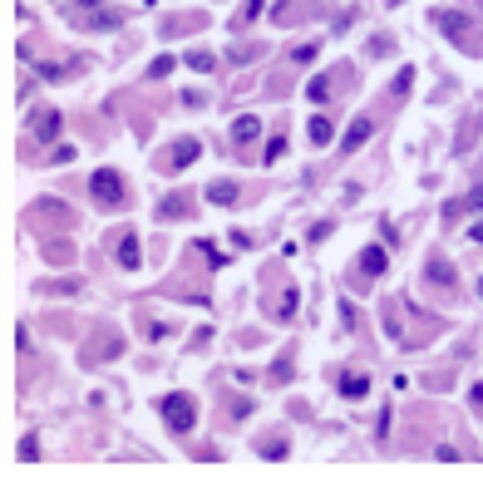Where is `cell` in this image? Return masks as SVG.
<instances>
[{
  "mask_svg": "<svg viewBox=\"0 0 483 483\" xmlns=\"http://www.w3.org/2000/svg\"><path fill=\"white\" fill-rule=\"evenodd\" d=\"M89 193H94L99 207H123L128 202V188H123V173L118 168H99L89 178Z\"/></svg>",
  "mask_w": 483,
  "mask_h": 483,
  "instance_id": "obj_1",
  "label": "cell"
},
{
  "mask_svg": "<svg viewBox=\"0 0 483 483\" xmlns=\"http://www.w3.org/2000/svg\"><path fill=\"white\" fill-rule=\"evenodd\" d=\"M158 409H163L168 429H178V434H188V429L197 424V409H193V399H188V394H163V399H158Z\"/></svg>",
  "mask_w": 483,
  "mask_h": 483,
  "instance_id": "obj_2",
  "label": "cell"
},
{
  "mask_svg": "<svg viewBox=\"0 0 483 483\" xmlns=\"http://www.w3.org/2000/svg\"><path fill=\"white\" fill-rule=\"evenodd\" d=\"M370 133H375V118H370V113H360V118L345 128V138H340V153H360V148L370 143Z\"/></svg>",
  "mask_w": 483,
  "mask_h": 483,
  "instance_id": "obj_3",
  "label": "cell"
},
{
  "mask_svg": "<svg viewBox=\"0 0 483 483\" xmlns=\"http://www.w3.org/2000/svg\"><path fill=\"white\" fill-rule=\"evenodd\" d=\"M138 262H143V242H138V232H123L118 237V267L123 272H138Z\"/></svg>",
  "mask_w": 483,
  "mask_h": 483,
  "instance_id": "obj_4",
  "label": "cell"
},
{
  "mask_svg": "<svg viewBox=\"0 0 483 483\" xmlns=\"http://www.w3.org/2000/svg\"><path fill=\"white\" fill-rule=\"evenodd\" d=\"M197 138H178L173 148H168V158H163V168H188V163H197Z\"/></svg>",
  "mask_w": 483,
  "mask_h": 483,
  "instance_id": "obj_5",
  "label": "cell"
},
{
  "mask_svg": "<svg viewBox=\"0 0 483 483\" xmlns=\"http://www.w3.org/2000/svg\"><path fill=\"white\" fill-rule=\"evenodd\" d=\"M60 123H65V113H55V109H40V113H35V123H30V133H35L40 143H50V138L60 133Z\"/></svg>",
  "mask_w": 483,
  "mask_h": 483,
  "instance_id": "obj_6",
  "label": "cell"
},
{
  "mask_svg": "<svg viewBox=\"0 0 483 483\" xmlns=\"http://www.w3.org/2000/svg\"><path fill=\"white\" fill-rule=\"evenodd\" d=\"M385 267H389V252H385V247H365V252H360V272H365L370 282H375V277H385Z\"/></svg>",
  "mask_w": 483,
  "mask_h": 483,
  "instance_id": "obj_7",
  "label": "cell"
},
{
  "mask_svg": "<svg viewBox=\"0 0 483 483\" xmlns=\"http://www.w3.org/2000/svg\"><path fill=\"white\" fill-rule=\"evenodd\" d=\"M257 133H262V118H257V113H242V118L232 123V138H237L242 148H247V143H257Z\"/></svg>",
  "mask_w": 483,
  "mask_h": 483,
  "instance_id": "obj_8",
  "label": "cell"
},
{
  "mask_svg": "<svg viewBox=\"0 0 483 483\" xmlns=\"http://www.w3.org/2000/svg\"><path fill=\"white\" fill-rule=\"evenodd\" d=\"M207 202H212V207H232V202H237V183H227V178L212 183V188H207Z\"/></svg>",
  "mask_w": 483,
  "mask_h": 483,
  "instance_id": "obj_9",
  "label": "cell"
},
{
  "mask_svg": "<svg viewBox=\"0 0 483 483\" xmlns=\"http://www.w3.org/2000/svg\"><path fill=\"white\" fill-rule=\"evenodd\" d=\"M483 207V188H474V193L464 197V202H449V207H444V217H459V212H479Z\"/></svg>",
  "mask_w": 483,
  "mask_h": 483,
  "instance_id": "obj_10",
  "label": "cell"
},
{
  "mask_svg": "<svg viewBox=\"0 0 483 483\" xmlns=\"http://www.w3.org/2000/svg\"><path fill=\"white\" fill-rule=\"evenodd\" d=\"M439 25H444V35H464V30H469V15H464V10H444Z\"/></svg>",
  "mask_w": 483,
  "mask_h": 483,
  "instance_id": "obj_11",
  "label": "cell"
},
{
  "mask_svg": "<svg viewBox=\"0 0 483 483\" xmlns=\"http://www.w3.org/2000/svg\"><path fill=\"white\" fill-rule=\"evenodd\" d=\"M331 133H335V123H331L326 113H316V118H311V143H331Z\"/></svg>",
  "mask_w": 483,
  "mask_h": 483,
  "instance_id": "obj_12",
  "label": "cell"
},
{
  "mask_svg": "<svg viewBox=\"0 0 483 483\" xmlns=\"http://www.w3.org/2000/svg\"><path fill=\"white\" fill-rule=\"evenodd\" d=\"M365 389H370V380H365V375H345V380H340V394H345V399H360Z\"/></svg>",
  "mask_w": 483,
  "mask_h": 483,
  "instance_id": "obj_13",
  "label": "cell"
},
{
  "mask_svg": "<svg viewBox=\"0 0 483 483\" xmlns=\"http://www.w3.org/2000/svg\"><path fill=\"white\" fill-rule=\"evenodd\" d=\"M272 316H277V321H291V316H296V291H282V301H277Z\"/></svg>",
  "mask_w": 483,
  "mask_h": 483,
  "instance_id": "obj_14",
  "label": "cell"
},
{
  "mask_svg": "<svg viewBox=\"0 0 483 483\" xmlns=\"http://www.w3.org/2000/svg\"><path fill=\"white\" fill-rule=\"evenodd\" d=\"M173 65H178L173 55H158V60L148 65V74H153V79H163V74H173Z\"/></svg>",
  "mask_w": 483,
  "mask_h": 483,
  "instance_id": "obj_15",
  "label": "cell"
},
{
  "mask_svg": "<svg viewBox=\"0 0 483 483\" xmlns=\"http://www.w3.org/2000/svg\"><path fill=\"white\" fill-rule=\"evenodd\" d=\"M429 282H434V287H449V267H444V262H439V257H434V262H429Z\"/></svg>",
  "mask_w": 483,
  "mask_h": 483,
  "instance_id": "obj_16",
  "label": "cell"
},
{
  "mask_svg": "<svg viewBox=\"0 0 483 483\" xmlns=\"http://www.w3.org/2000/svg\"><path fill=\"white\" fill-rule=\"evenodd\" d=\"M257 15H262V0H247V5H242V15H237V30H242V25H252Z\"/></svg>",
  "mask_w": 483,
  "mask_h": 483,
  "instance_id": "obj_17",
  "label": "cell"
},
{
  "mask_svg": "<svg viewBox=\"0 0 483 483\" xmlns=\"http://www.w3.org/2000/svg\"><path fill=\"white\" fill-rule=\"evenodd\" d=\"M331 94V74H316V79H311V99H326Z\"/></svg>",
  "mask_w": 483,
  "mask_h": 483,
  "instance_id": "obj_18",
  "label": "cell"
},
{
  "mask_svg": "<svg viewBox=\"0 0 483 483\" xmlns=\"http://www.w3.org/2000/svg\"><path fill=\"white\" fill-rule=\"evenodd\" d=\"M282 153H287V138H272V143H267V153H262V158H267V163H277V158H282Z\"/></svg>",
  "mask_w": 483,
  "mask_h": 483,
  "instance_id": "obj_19",
  "label": "cell"
},
{
  "mask_svg": "<svg viewBox=\"0 0 483 483\" xmlns=\"http://www.w3.org/2000/svg\"><path fill=\"white\" fill-rule=\"evenodd\" d=\"M158 212H163V217H183V212H188V202H178V197H168V202H163Z\"/></svg>",
  "mask_w": 483,
  "mask_h": 483,
  "instance_id": "obj_20",
  "label": "cell"
},
{
  "mask_svg": "<svg viewBox=\"0 0 483 483\" xmlns=\"http://www.w3.org/2000/svg\"><path fill=\"white\" fill-rule=\"evenodd\" d=\"M188 65H193V70H212V55H207V50H193Z\"/></svg>",
  "mask_w": 483,
  "mask_h": 483,
  "instance_id": "obj_21",
  "label": "cell"
},
{
  "mask_svg": "<svg viewBox=\"0 0 483 483\" xmlns=\"http://www.w3.org/2000/svg\"><path fill=\"white\" fill-rule=\"evenodd\" d=\"M262 454H267V459H282V454H287V444H282V439H272V444H262Z\"/></svg>",
  "mask_w": 483,
  "mask_h": 483,
  "instance_id": "obj_22",
  "label": "cell"
},
{
  "mask_svg": "<svg viewBox=\"0 0 483 483\" xmlns=\"http://www.w3.org/2000/svg\"><path fill=\"white\" fill-rule=\"evenodd\" d=\"M469 237H474V242L483 247V222H474V232H469Z\"/></svg>",
  "mask_w": 483,
  "mask_h": 483,
  "instance_id": "obj_23",
  "label": "cell"
}]
</instances>
